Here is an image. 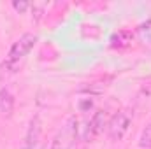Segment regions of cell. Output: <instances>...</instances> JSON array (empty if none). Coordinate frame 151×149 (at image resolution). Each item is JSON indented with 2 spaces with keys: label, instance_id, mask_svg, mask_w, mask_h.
<instances>
[{
  "label": "cell",
  "instance_id": "6da1fadb",
  "mask_svg": "<svg viewBox=\"0 0 151 149\" xmlns=\"http://www.w3.org/2000/svg\"><path fill=\"white\" fill-rule=\"evenodd\" d=\"M39 37L35 34H23L21 37H18L12 46L9 47V53H7V58L2 62L0 65V74H16L23 63V60L30 54V51L35 47Z\"/></svg>",
  "mask_w": 151,
  "mask_h": 149
},
{
  "label": "cell",
  "instance_id": "3957f363",
  "mask_svg": "<svg viewBox=\"0 0 151 149\" xmlns=\"http://www.w3.org/2000/svg\"><path fill=\"white\" fill-rule=\"evenodd\" d=\"M76 139H77V119L76 116H70L65 121V125L53 137L49 149H72L76 144Z\"/></svg>",
  "mask_w": 151,
  "mask_h": 149
},
{
  "label": "cell",
  "instance_id": "30bf717a",
  "mask_svg": "<svg viewBox=\"0 0 151 149\" xmlns=\"http://www.w3.org/2000/svg\"><path fill=\"white\" fill-rule=\"evenodd\" d=\"M11 7L18 12V14H25L27 11H30V7H32V2H18V0H14L12 4H11Z\"/></svg>",
  "mask_w": 151,
  "mask_h": 149
},
{
  "label": "cell",
  "instance_id": "8992f818",
  "mask_svg": "<svg viewBox=\"0 0 151 149\" xmlns=\"http://www.w3.org/2000/svg\"><path fill=\"white\" fill-rule=\"evenodd\" d=\"M132 40H134V32L132 30H127V28H121L118 32H114L111 35V47L118 49V51H123V49H128L132 46Z\"/></svg>",
  "mask_w": 151,
  "mask_h": 149
},
{
  "label": "cell",
  "instance_id": "277c9868",
  "mask_svg": "<svg viewBox=\"0 0 151 149\" xmlns=\"http://www.w3.org/2000/svg\"><path fill=\"white\" fill-rule=\"evenodd\" d=\"M40 137H42V121H40L39 114H34L28 121V126H27V132H25V137H23L19 149H39Z\"/></svg>",
  "mask_w": 151,
  "mask_h": 149
},
{
  "label": "cell",
  "instance_id": "52a82bcc",
  "mask_svg": "<svg viewBox=\"0 0 151 149\" xmlns=\"http://www.w3.org/2000/svg\"><path fill=\"white\" fill-rule=\"evenodd\" d=\"M16 107V98L9 88H0V116L11 117Z\"/></svg>",
  "mask_w": 151,
  "mask_h": 149
},
{
  "label": "cell",
  "instance_id": "7a4b0ae2",
  "mask_svg": "<svg viewBox=\"0 0 151 149\" xmlns=\"http://www.w3.org/2000/svg\"><path fill=\"white\" fill-rule=\"evenodd\" d=\"M130 125H132V112L128 109L116 111L107 121V128H106L107 137L113 142H121L127 137V133L130 130Z\"/></svg>",
  "mask_w": 151,
  "mask_h": 149
},
{
  "label": "cell",
  "instance_id": "9c48e42d",
  "mask_svg": "<svg viewBox=\"0 0 151 149\" xmlns=\"http://www.w3.org/2000/svg\"><path fill=\"white\" fill-rule=\"evenodd\" d=\"M47 7H49V4H46V2H34V4H32L30 12H32V19H34L35 23H39V21L46 16Z\"/></svg>",
  "mask_w": 151,
  "mask_h": 149
},
{
  "label": "cell",
  "instance_id": "5b68a950",
  "mask_svg": "<svg viewBox=\"0 0 151 149\" xmlns=\"http://www.w3.org/2000/svg\"><path fill=\"white\" fill-rule=\"evenodd\" d=\"M107 121H109V116L106 109H97L93 112L90 123H88V128H86V137L88 139H95L99 137L100 133H104V130L107 128Z\"/></svg>",
  "mask_w": 151,
  "mask_h": 149
},
{
  "label": "cell",
  "instance_id": "ba28073f",
  "mask_svg": "<svg viewBox=\"0 0 151 149\" xmlns=\"http://www.w3.org/2000/svg\"><path fill=\"white\" fill-rule=\"evenodd\" d=\"M134 37L139 40V44L146 49H151V19L142 21L141 25H137Z\"/></svg>",
  "mask_w": 151,
  "mask_h": 149
}]
</instances>
